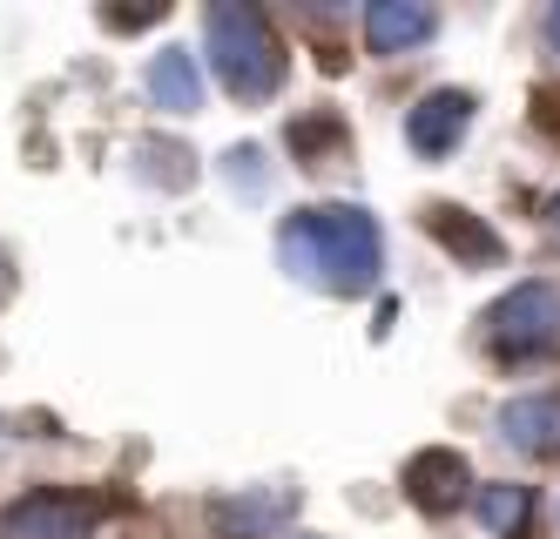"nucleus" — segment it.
<instances>
[{
    "instance_id": "obj_6",
    "label": "nucleus",
    "mask_w": 560,
    "mask_h": 539,
    "mask_svg": "<svg viewBox=\"0 0 560 539\" xmlns=\"http://www.w3.org/2000/svg\"><path fill=\"white\" fill-rule=\"evenodd\" d=\"M432 27H439V14L425 0H372L365 8V48L372 55H412L432 40Z\"/></svg>"
},
{
    "instance_id": "obj_15",
    "label": "nucleus",
    "mask_w": 560,
    "mask_h": 539,
    "mask_svg": "<svg viewBox=\"0 0 560 539\" xmlns=\"http://www.w3.org/2000/svg\"><path fill=\"white\" fill-rule=\"evenodd\" d=\"M553 236H560V196H553Z\"/></svg>"
},
{
    "instance_id": "obj_10",
    "label": "nucleus",
    "mask_w": 560,
    "mask_h": 539,
    "mask_svg": "<svg viewBox=\"0 0 560 539\" xmlns=\"http://www.w3.org/2000/svg\"><path fill=\"white\" fill-rule=\"evenodd\" d=\"M284 513H291V500L284 492H236V500H217V532H230V539H264V532H277L284 526Z\"/></svg>"
},
{
    "instance_id": "obj_16",
    "label": "nucleus",
    "mask_w": 560,
    "mask_h": 539,
    "mask_svg": "<svg viewBox=\"0 0 560 539\" xmlns=\"http://www.w3.org/2000/svg\"><path fill=\"white\" fill-rule=\"evenodd\" d=\"M291 539H325V532H291Z\"/></svg>"
},
{
    "instance_id": "obj_13",
    "label": "nucleus",
    "mask_w": 560,
    "mask_h": 539,
    "mask_svg": "<svg viewBox=\"0 0 560 539\" xmlns=\"http://www.w3.org/2000/svg\"><path fill=\"white\" fill-rule=\"evenodd\" d=\"M547 48L560 55V0H553V8H547Z\"/></svg>"
},
{
    "instance_id": "obj_7",
    "label": "nucleus",
    "mask_w": 560,
    "mask_h": 539,
    "mask_svg": "<svg viewBox=\"0 0 560 539\" xmlns=\"http://www.w3.org/2000/svg\"><path fill=\"white\" fill-rule=\"evenodd\" d=\"M500 438L527 459H560V398H513L500 405Z\"/></svg>"
},
{
    "instance_id": "obj_9",
    "label": "nucleus",
    "mask_w": 560,
    "mask_h": 539,
    "mask_svg": "<svg viewBox=\"0 0 560 539\" xmlns=\"http://www.w3.org/2000/svg\"><path fill=\"white\" fill-rule=\"evenodd\" d=\"M459 485H466V459H459V452H419V459L406 466V492L425 513L459 506Z\"/></svg>"
},
{
    "instance_id": "obj_11",
    "label": "nucleus",
    "mask_w": 560,
    "mask_h": 539,
    "mask_svg": "<svg viewBox=\"0 0 560 539\" xmlns=\"http://www.w3.org/2000/svg\"><path fill=\"white\" fill-rule=\"evenodd\" d=\"M534 519V492L527 485H479V526H487V532H500V539H513L520 526H527Z\"/></svg>"
},
{
    "instance_id": "obj_12",
    "label": "nucleus",
    "mask_w": 560,
    "mask_h": 539,
    "mask_svg": "<svg viewBox=\"0 0 560 539\" xmlns=\"http://www.w3.org/2000/svg\"><path fill=\"white\" fill-rule=\"evenodd\" d=\"M439 236H446L453 250H466V257H493V250H500V243H493L487 230H479L466 210H439Z\"/></svg>"
},
{
    "instance_id": "obj_2",
    "label": "nucleus",
    "mask_w": 560,
    "mask_h": 539,
    "mask_svg": "<svg viewBox=\"0 0 560 539\" xmlns=\"http://www.w3.org/2000/svg\"><path fill=\"white\" fill-rule=\"evenodd\" d=\"M203 48H210L217 81L236 102H270L284 89V40H277V27L250 0H217L210 27H203Z\"/></svg>"
},
{
    "instance_id": "obj_3",
    "label": "nucleus",
    "mask_w": 560,
    "mask_h": 539,
    "mask_svg": "<svg viewBox=\"0 0 560 539\" xmlns=\"http://www.w3.org/2000/svg\"><path fill=\"white\" fill-rule=\"evenodd\" d=\"M500 358H534L560 344V290L553 283H513L487 317Z\"/></svg>"
},
{
    "instance_id": "obj_5",
    "label": "nucleus",
    "mask_w": 560,
    "mask_h": 539,
    "mask_svg": "<svg viewBox=\"0 0 560 539\" xmlns=\"http://www.w3.org/2000/svg\"><path fill=\"white\" fill-rule=\"evenodd\" d=\"M466 129H472V95L459 89H432L419 108H406V142L419 155H453Z\"/></svg>"
},
{
    "instance_id": "obj_8",
    "label": "nucleus",
    "mask_w": 560,
    "mask_h": 539,
    "mask_svg": "<svg viewBox=\"0 0 560 539\" xmlns=\"http://www.w3.org/2000/svg\"><path fill=\"white\" fill-rule=\"evenodd\" d=\"M149 102L163 115H196L203 108V68H196L189 48H163L149 61Z\"/></svg>"
},
{
    "instance_id": "obj_4",
    "label": "nucleus",
    "mask_w": 560,
    "mask_h": 539,
    "mask_svg": "<svg viewBox=\"0 0 560 539\" xmlns=\"http://www.w3.org/2000/svg\"><path fill=\"white\" fill-rule=\"evenodd\" d=\"M89 506L74 492H27L0 513V539H82L89 532Z\"/></svg>"
},
{
    "instance_id": "obj_14",
    "label": "nucleus",
    "mask_w": 560,
    "mask_h": 539,
    "mask_svg": "<svg viewBox=\"0 0 560 539\" xmlns=\"http://www.w3.org/2000/svg\"><path fill=\"white\" fill-rule=\"evenodd\" d=\"M8 290H14V277H8V257H0V304H8Z\"/></svg>"
},
{
    "instance_id": "obj_1",
    "label": "nucleus",
    "mask_w": 560,
    "mask_h": 539,
    "mask_svg": "<svg viewBox=\"0 0 560 539\" xmlns=\"http://www.w3.org/2000/svg\"><path fill=\"white\" fill-rule=\"evenodd\" d=\"M277 257L298 283L325 290V297H365L385 270V236L372 210H358V202H317V210L284 216Z\"/></svg>"
}]
</instances>
